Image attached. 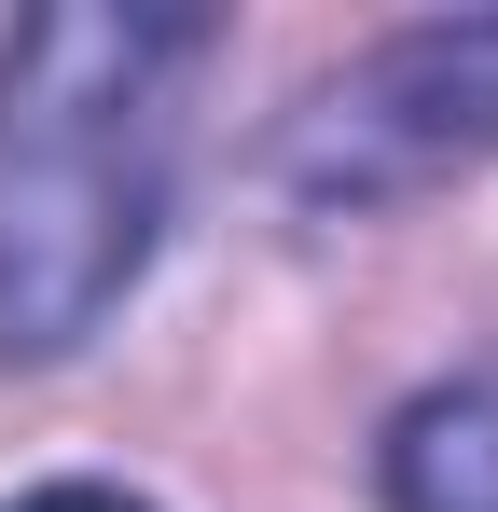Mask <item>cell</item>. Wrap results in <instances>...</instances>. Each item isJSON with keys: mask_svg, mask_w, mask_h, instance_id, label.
<instances>
[{"mask_svg": "<svg viewBox=\"0 0 498 512\" xmlns=\"http://www.w3.org/2000/svg\"><path fill=\"white\" fill-rule=\"evenodd\" d=\"M194 14H28L0 42V374L70 360L166 222V84L194 70Z\"/></svg>", "mask_w": 498, "mask_h": 512, "instance_id": "1", "label": "cell"}, {"mask_svg": "<svg viewBox=\"0 0 498 512\" xmlns=\"http://www.w3.org/2000/svg\"><path fill=\"white\" fill-rule=\"evenodd\" d=\"M485 153H498V14H443V28L374 42L346 84L291 111L277 180L305 208H388V194H429Z\"/></svg>", "mask_w": 498, "mask_h": 512, "instance_id": "2", "label": "cell"}, {"mask_svg": "<svg viewBox=\"0 0 498 512\" xmlns=\"http://www.w3.org/2000/svg\"><path fill=\"white\" fill-rule=\"evenodd\" d=\"M388 499H402V512H498V402H485V388L402 416V443H388Z\"/></svg>", "mask_w": 498, "mask_h": 512, "instance_id": "3", "label": "cell"}, {"mask_svg": "<svg viewBox=\"0 0 498 512\" xmlns=\"http://www.w3.org/2000/svg\"><path fill=\"white\" fill-rule=\"evenodd\" d=\"M14 512H153V499H125V485H28Z\"/></svg>", "mask_w": 498, "mask_h": 512, "instance_id": "4", "label": "cell"}]
</instances>
